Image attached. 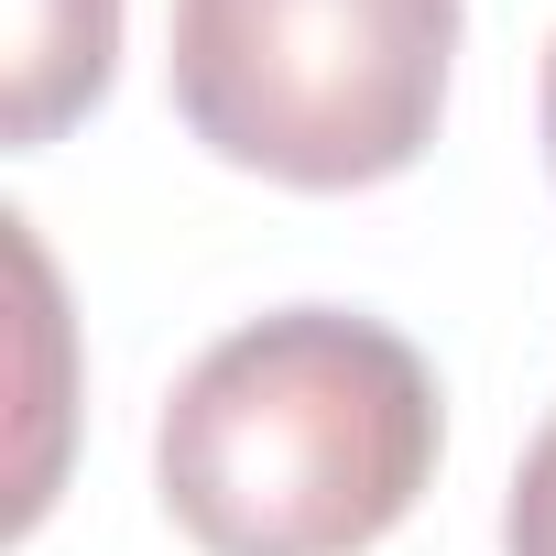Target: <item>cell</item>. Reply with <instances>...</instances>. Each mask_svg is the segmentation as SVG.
<instances>
[{
    "label": "cell",
    "mask_w": 556,
    "mask_h": 556,
    "mask_svg": "<svg viewBox=\"0 0 556 556\" xmlns=\"http://www.w3.org/2000/svg\"><path fill=\"white\" fill-rule=\"evenodd\" d=\"M121 66V0H12V55H0V142L34 153L66 121L110 99Z\"/></svg>",
    "instance_id": "obj_3"
},
{
    "label": "cell",
    "mask_w": 556,
    "mask_h": 556,
    "mask_svg": "<svg viewBox=\"0 0 556 556\" xmlns=\"http://www.w3.org/2000/svg\"><path fill=\"white\" fill-rule=\"evenodd\" d=\"M502 556H556V415H545V437H534V447H523V469H513Z\"/></svg>",
    "instance_id": "obj_4"
},
{
    "label": "cell",
    "mask_w": 556,
    "mask_h": 556,
    "mask_svg": "<svg viewBox=\"0 0 556 556\" xmlns=\"http://www.w3.org/2000/svg\"><path fill=\"white\" fill-rule=\"evenodd\" d=\"M164 66L218 164L350 197L437 142L458 0H175Z\"/></svg>",
    "instance_id": "obj_2"
},
{
    "label": "cell",
    "mask_w": 556,
    "mask_h": 556,
    "mask_svg": "<svg viewBox=\"0 0 556 556\" xmlns=\"http://www.w3.org/2000/svg\"><path fill=\"white\" fill-rule=\"evenodd\" d=\"M534 110H545V164H556V45H545V99Z\"/></svg>",
    "instance_id": "obj_5"
},
{
    "label": "cell",
    "mask_w": 556,
    "mask_h": 556,
    "mask_svg": "<svg viewBox=\"0 0 556 556\" xmlns=\"http://www.w3.org/2000/svg\"><path fill=\"white\" fill-rule=\"evenodd\" d=\"M437 437V371L404 328L285 306L175 382L153 480L207 556H361L426 502Z\"/></svg>",
    "instance_id": "obj_1"
}]
</instances>
